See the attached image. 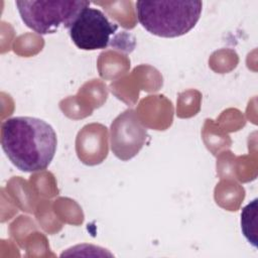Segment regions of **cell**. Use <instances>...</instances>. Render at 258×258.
Returning a JSON list of instances; mask_svg holds the SVG:
<instances>
[{
    "mask_svg": "<svg viewBox=\"0 0 258 258\" xmlns=\"http://www.w3.org/2000/svg\"><path fill=\"white\" fill-rule=\"evenodd\" d=\"M146 129L140 124L135 112L127 110L111 125V148L122 160L132 158L143 146Z\"/></svg>",
    "mask_w": 258,
    "mask_h": 258,
    "instance_id": "obj_5",
    "label": "cell"
},
{
    "mask_svg": "<svg viewBox=\"0 0 258 258\" xmlns=\"http://www.w3.org/2000/svg\"><path fill=\"white\" fill-rule=\"evenodd\" d=\"M202 1H137L139 23L160 37H178L191 30L202 13Z\"/></svg>",
    "mask_w": 258,
    "mask_h": 258,
    "instance_id": "obj_2",
    "label": "cell"
},
{
    "mask_svg": "<svg viewBox=\"0 0 258 258\" xmlns=\"http://www.w3.org/2000/svg\"><path fill=\"white\" fill-rule=\"evenodd\" d=\"M1 145L19 170H44L52 161L57 145L56 133L45 121L35 117H13L1 125Z\"/></svg>",
    "mask_w": 258,
    "mask_h": 258,
    "instance_id": "obj_1",
    "label": "cell"
},
{
    "mask_svg": "<svg viewBox=\"0 0 258 258\" xmlns=\"http://www.w3.org/2000/svg\"><path fill=\"white\" fill-rule=\"evenodd\" d=\"M241 228L247 240L254 247H257V199H254L243 209L241 213Z\"/></svg>",
    "mask_w": 258,
    "mask_h": 258,
    "instance_id": "obj_6",
    "label": "cell"
},
{
    "mask_svg": "<svg viewBox=\"0 0 258 258\" xmlns=\"http://www.w3.org/2000/svg\"><path fill=\"white\" fill-rule=\"evenodd\" d=\"M15 5L24 24L38 34L55 32L60 26L70 29L86 0H18Z\"/></svg>",
    "mask_w": 258,
    "mask_h": 258,
    "instance_id": "obj_3",
    "label": "cell"
},
{
    "mask_svg": "<svg viewBox=\"0 0 258 258\" xmlns=\"http://www.w3.org/2000/svg\"><path fill=\"white\" fill-rule=\"evenodd\" d=\"M118 25L111 22L100 9L90 6L84 8L69 29L71 39L83 50L106 48Z\"/></svg>",
    "mask_w": 258,
    "mask_h": 258,
    "instance_id": "obj_4",
    "label": "cell"
}]
</instances>
